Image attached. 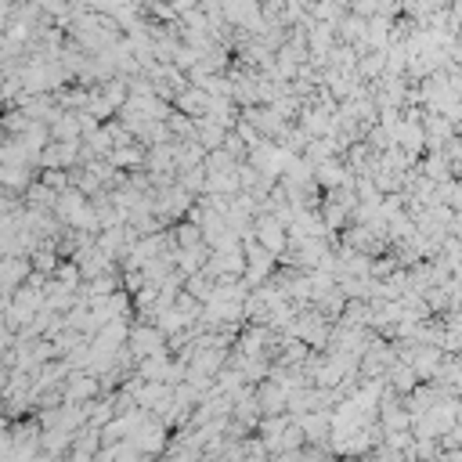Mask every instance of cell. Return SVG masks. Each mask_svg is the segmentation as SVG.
<instances>
[{"label": "cell", "mask_w": 462, "mask_h": 462, "mask_svg": "<svg viewBox=\"0 0 462 462\" xmlns=\"http://www.w3.org/2000/svg\"><path fill=\"white\" fill-rule=\"evenodd\" d=\"M127 351H130L134 358H141V361L159 358V354H166V336H163L156 325H134V329H130Z\"/></svg>", "instance_id": "obj_1"}, {"label": "cell", "mask_w": 462, "mask_h": 462, "mask_svg": "<svg viewBox=\"0 0 462 462\" xmlns=\"http://www.w3.org/2000/svg\"><path fill=\"white\" fill-rule=\"evenodd\" d=\"M253 235H257V242H260L264 249H268L271 257H286V249H289V235H286V224L278 220L275 213H264V217L257 220Z\"/></svg>", "instance_id": "obj_2"}, {"label": "cell", "mask_w": 462, "mask_h": 462, "mask_svg": "<svg viewBox=\"0 0 462 462\" xmlns=\"http://www.w3.org/2000/svg\"><path fill=\"white\" fill-rule=\"evenodd\" d=\"M97 394V380L91 372H73L69 376V383H65V404H76V401H87V397H94Z\"/></svg>", "instance_id": "obj_3"}, {"label": "cell", "mask_w": 462, "mask_h": 462, "mask_svg": "<svg viewBox=\"0 0 462 462\" xmlns=\"http://www.w3.org/2000/svg\"><path fill=\"white\" fill-rule=\"evenodd\" d=\"M390 376H394V390H415V369L408 361H404V365H394Z\"/></svg>", "instance_id": "obj_4"}, {"label": "cell", "mask_w": 462, "mask_h": 462, "mask_svg": "<svg viewBox=\"0 0 462 462\" xmlns=\"http://www.w3.org/2000/svg\"><path fill=\"white\" fill-rule=\"evenodd\" d=\"M33 268H36L40 275H51V271H54V253H51V249H40V253L33 257Z\"/></svg>", "instance_id": "obj_5"}, {"label": "cell", "mask_w": 462, "mask_h": 462, "mask_svg": "<svg viewBox=\"0 0 462 462\" xmlns=\"http://www.w3.org/2000/svg\"><path fill=\"white\" fill-rule=\"evenodd\" d=\"M65 185H69V177H65L62 170H47V174H44V188H51V192H62Z\"/></svg>", "instance_id": "obj_6"}, {"label": "cell", "mask_w": 462, "mask_h": 462, "mask_svg": "<svg viewBox=\"0 0 462 462\" xmlns=\"http://www.w3.org/2000/svg\"><path fill=\"white\" fill-rule=\"evenodd\" d=\"M351 462H361V459H351Z\"/></svg>", "instance_id": "obj_7"}]
</instances>
